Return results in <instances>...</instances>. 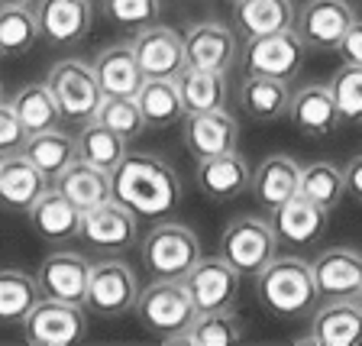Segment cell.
Instances as JSON below:
<instances>
[{"label": "cell", "mask_w": 362, "mask_h": 346, "mask_svg": "<svg viewBox=\"0 0 362 346\" xmlns=\"http://www.w3.org/2000/svg\"><path fill=\"white\" fill-rule=\"evenodd\" d=\"M243 340V327L230 308L226 311H204L191 321L185 333H172L165 343H185V346H233Z\"/></svg>", "instance_id": "obj_34"}, {"label": "cell", "mask_w": 362, "mask_h": 346, "mask_svg": "<svg viewBox=\"0 0 362 346\" xmlns=\"http://www.w3.org/2000/svg\"><path fill=\"white\" fill-rule=\"evenodd\" d=\"M230 4H233V0H230Z\"/></svg>", "instance_id": "obj_48"}, {"label": "cell", "mask_w": 362, "mask_h": 346, "mask_svg": "<svg viewBox=\"0 0 362 346\" xmlns=\"http://www.w3.org/2000/svg\"><path fill=\"white\" fill-rule=\"evenodd\" d=\"M240 104L252 120L269 123L279 120V117H288L291 91H288V81H279V78L246 75V81L240 88Z\"/></svg>", "instance_id": "obj_31"}, {"label": "cell", "mask_w": 362, "mask_h": 346, "mask_svg": "<svg viewBox=\"0 0 362 346\" xmlns=\"http://www.w3.org/2000/svg\"><path fill=\"white\" fill-rule=\"evenodd\" d=\"M26 217H30L33 230L45 243H68V240H75L78 230H81V211L55 185H49L39 195V201L26 211Z\"/></svg>", "instance_id": "obj_24"}, {"label": "cell", "mask_w": 362, "mask_h": 346, "mask_svg": "<svg viewBox=\"0 0 362 346\" xmlns=\"http://www.w3.org/2000/svg\"><path fill=\"white\" fill-rule=\"evenodd\" d=\"M249 181H252V166L236 149L223 152V156L197 158V185L214 201L240 197L249 188Z\"/></svg>", "instance_id": "obj_25"}, {"label": "cell", "mask_w": 362, "mask_h": 346, "mask_svg": "<svg viewBox=\"0 0 362 346\" xmlns=\"http://www.w3.org/2000/svg\"><path fill=\"white\" fill-rule=\"evenodd\" d=\"M136 298H139V282L127 263H120V259L90 263L88 294H84V304L90 314L120 317L136 308Z\"/></svg>", "instance_id": "obj_8"}, {"label": "cell", "mask_w": 362, "mask_h": 346, "mask_svg": "<svg viewBox=\"0 0 362 346\" xmlns=\"http://www.w3.org/2000/svg\"><path fill=\"white\" fill-rule=\"evenodd\" d=\"M26 127L20 123L13 104L10 100H0V156H10V152H20L26 143Z\"/></svg>", "instance_id": "obj_42"}, {"label": "cell", "mask_w": 362, "mask_h": 346, "mask_svg": "<svg viewBox=\"0 0 362 346\" xmlns=\"http://www.w3.org/2000/svg\"><path fill=\"white\" fill-rule=\"evenodd\" d=\"M175 84H178L185 113L223 110L226 100H230V91H226V71H211V68L185 65L178 75H175Z\"/></svg>", "instance_id": "obj_28"}, {"label": "cell", "mask_w": 362, "mask_h": 346, "mask_svg": "<svg viewBox=\"0 0 362 346\" xmlns=\"http://www.w3.org/2000/svg\"><path fill=\"white\" fill-rule=\"evenodd\" d=\"M181 282L188 288L197 314L233 308L236 294H240V272L226 263L223 256H207V259L201 256L194 263V269H191Z\"/></svg>", "instance_id": "obj_10"}, {"label": "cell", "mask_w": 362, "mask_h": 346, "mask_svg": "<svg viewBox=\"0 0 362 346\" xmlns=\"http://www.w3.org/2000/svg\"><path fill=\"white\" fill-rule=\"evenodd\" d=\"M353 20L356 10L349 0H308L294 16V30L308 49H337Z\"/></svg>", "instance_id": "obj_11"}, {"label": "cell", "mask_w": 362, "mask_h": 346, "mask_svg": "<svg viewBox=\"0 0 362 346\" xmlns=\"http://www.w3.org/2000/svg\"><path fill=\"white\" fill-rule=\"evenodd\" d=\"M133 311L139 324L149 333H158L162 340L172 333H185L197 317V308L181 279H156L149 288L139 292Z\"/></svg>", "instance_id": "obj_4"}, {"label": "cell", "mask_w": 362, "mask_h": 346, "mask_svg": "<svg viewBox=\"0 0 362 346\" xmlns=\"http://www.w3.org/2000/svg\"><path fill=\"white\" fill-rule=\"evenodd\" d=\"M75 143H78V158L94 168H104V172H113L129 152L127 139L120 133H113L110 127H104L98 117L81 123V133H78Z\"/></svg>", "instance_id": "obj_33"}, {"label": "cell", "mask_w": 362, "mask_h": 346, "mask_svg": "<svg viewBox=\"0 0 362 346\" xmlns=\"http://www.w3.org/2000/svg\"><path fill=\"white\" fill-rule=\"evenodd\" d=\"M98 120L104 127H110L113 133H120L127 143L146 129L143 110H139L136 98H127V94H104V100L98 107Z\"/></svg>", "instance_id": "obj_39"}, {"label": "cell", "mask_w": 362, "mask_h": 346, "mask_svg": "<svg viewBox=\"0 0 362 346\" xmlns=\"http://www.w3.org/2000/svg\"><path fill=\"white\" fill-rule=\"evenodd\" d=\"M330 91L343 120L362 123V65H339L330 78Z\"/></svg>", "instance_id": "obj_40"}, {"label": "cell", "mask_w": 362, "mask_h": 346, "mask_svg": "<svg viewBox=\"0 0 362 346\" xmlns=\"http://www.w3.org/2000/svg\"><path fill=\"white\" fill-rule=\"evenodd\" d=\"M16 4H30V0H0V7H16Z\"/></svg>", "instance_id": "obj_45"}, {"label": "cell", "mask_w": 362, "mask_h": 346, "mask_svg": "<svg viewBox=\"0 0 362 346\" xmlns=\"http://www.w3.org/2000/svg\"><path fill=\"white\" fill-rule=\"evenodd\" d=\"M136 104L143 110L146 127L162 129L185 120V104H181L175 78H146L143 88L136 91Z\"/></svg>", "instance_id": "obj_32"}, {"label": "cell", "mask_w": 362, "mask_h": 346, "mask_svg": "<svg viewBox=\"0 0 362 346\" xmlns=\"http://www.w3.org/2000/svg\"><path fill=\"white\" fill-rule=\"evenodd\" d=\"M356 298H359V301H362V292H359V294H356Z\"/></svg>", "instance_id": "obj_47"}, {"label": "cell", "mask_w": 362, "mask_h": 346, "mask_svg": "<svg viewBox=\"0 0 362 346\" xmlns=\"http://www.w3.org/2000/svg\"><path fill=\"white\" fill-rule=\"evenodd\" d=\"M45 84L52 88L65 120L88 123L98 117V107H100V100H104V88H100L90 62H81V59L55 62L49 78H45Z\"/></svg>", "instance_id": "obj_6"}, {"label": "cell", "mask_w": 362, "mask_h": 346, "mask_svg": "<svg viewBox=\"0 0 362 346\" xmlns=\"http://www.w3.org/2000/svg\"><path fill=\"white\" fill-rule=\"evenodd\" d=\"M259 301L279 317H301L314 308L317 285L314 272L298 256H275L256 275Z\"/></svg>", "instance_id": "obj_2"}, {"label": "cell", "mask_w": 362, "mask_h": 346, "mask_svg": "<svg viewBox=\"0 0 362 346\" xmlns=\"http://www.w3.org/2000/svg\"><path fill=\"white\" fill-rule=\"evenodd\" d=\"M88 279H90V263L81 253H71V249L49 253L36 272L39 292L45 298H59V301H75V304H84Z\"/></svg>", "instance_id": "obj_15"}, {"label": "cell", "mask_w": 362, "mask_h": 346, "mask_svg": "<svg viewBox=\"0 0 362 346\" xmlns=\"http://www.w3.org/2000/svg\"><path fill=\"white\" fill-rule=\"evenodd\" d=\"M16 110V117H20V123L26 127V133H42V129H52L59 127L62 120V107L59 100H55L52 88L49 84H26V88L16 91V98L10 100Z\"/></svg>", "instance_id": "obj_35"}, {"label": "cell", "mask_w": 362, "mask_h": 346, "mask_svg": "<svg viewBox=\"0 0 362 346\" xmlns=\"http://www.w3.org/2000/svg\"><path fill=\"white\" fill-rule=\"evenodd\" d=\"M240 49H236L233 30L223 23H194L185 33V65L211 68V71H226L236 62Z\"/></svg>", "instance_id": "obj_20"}, {"label": "cell", "mask_w": 362, "mask_h": 346, "mask_svg": "<svg viewBox=\"0 0 362 346\" xmlns=\"http://www.w3.org/2000/svg\"><path fill=\"white\" fill-rule=\"evenodd\" d=\"M52 181L45 178L23 152L0 156V204L7 211H30Z\"/></svg>", "instance_id": "obj_22"}, {"label": "cell", "mask_w": 362, "mask_h": 346, "mask_svg": "<svg viewBox=\"0 0 362 346\" xmlns=\"http://www.w3.org/2000/svg\"><path fill=\"white\" fill-rule=\"evenodd\" d=\"M327 214L320 204H314L310 197L294 195L291 201H285L281 207L272 211V230L279 236V243L288 246H310L324 236L327 230Z\"/></svg>", "instance_id": "obj_21"}, {"label": "cell", "mask_w": 362, "mask_h": 346, "mask_svg": "<svg viewBox=\"0 0 362 346\" xmlns=\"http://www.w3.org/2000/svg\"><path fill=\"white\" fill-rule=\"evenodd\" d=\"M298 195L310 197L314 204H320L324 211H333L343 195H346V178H343V168L333 166V162H310L301 166V191Z\"/></svg>", "instance_id": "obj_38"}, {"label": "cell", "mask_w": 362, "mask_h": 346, "mask_svg": "<svg viewBox=\"0 0 362 346\" xmlns=\"http://www.w3.org/2000/svg\"><path fill=\"white\" fill-rule=\"evenodd\" d=\"M84 330H88V317L81 304L45 298V294L23 317V333L36 346H71L84 337Z\"/></svg>", "instance_id": "obj_9"}, {"label": "cell", "mask_w": 362, "mask_h": 346, "mask_svg": "<svg viewBox=\"0 0 362 346\" xmlns=\"http://www.w3.org/2000/svg\"><path fill=\"white\" fill-rule=\"evenodd\" d=\"M288 120L298 133L310 136V139H324V136L337 133L343 117L337 110L330 84H304L301 91H294L291 104H288Z\"/></svg>", "instance_id": "obj_17"}, {"label": "cell", "mask_w": 362, "mask_h": 346, "mask_svg": "<svg viewBox=\"0 0 362 346\" xmlns=\"http://www.w3.org/2000/svg\"><path fill=\"white\" fill-rule=\"evenodd\" d=\"M52 185L68 197V201L75 204L81 214L113 197L110 172L88 166V162H81V158H75V162H71V166H68L65 172H62L59 178L52 181Z\"/></svg>", "instance_id": "obj_29"}, {"label": "cell", "mask_w": 362, "mask_h": 346, "mask_svg": "<svg viewBox=\"0 0 362 346\" xmlns=\"http://www.w3.org/2000/svg\"><path fill=\"white\" fill-rule=\"evenodd\" d=\"M129 45L146 78H175L185 68V36L175 33L172 26L149 23L143 30H136Z\"/></svg>", "instance_id": "obj_13"}, {"label": "cell", "mask_w": 362, "mask_h": 346, "mask_svg": "<svg viewBox=\"0 0 362 346\" xmlns=\"http://www.w3.org/2000/svg\"><path fill=\"white\" fill-rule=\"evenodd\" d=\"M304 59H308V45L294 26L281 33H269V36L246 39V49H243L246 75H265L279 78V81H294L301 75Z\"/></svg>", "instance_id": "obj_7"}, {"label": "cell", "mask_w": 362, "mask_h": 346, "mask_svg": "<svg viewBox=\"0 0 362 346\" xmlns=\"http://www.w3.org/2000/svg\"><path fill=\"white\" fill-rule=\"evenodd\" d=\"M252 197L262 204L265 211H275L285 201H291L301 191V162L291 156H269L252 168Z\"/></svg>", "instance_id": "obj_23"}, {"label": "cell", "mask_w": 362, "mask_h": 346, "mask_svg": "<svg viewBox=\"0 0 362 346\" xmlns=\"http://www.w3.org/2000/svg\"><path fill=\"white\" fill-rule=\"evenodd\" d=\"M42 298L39 282L30 272L0 269V324H23V317Z\"/></svg>", "instance_id": "obj_36"}, {"label": "cell", "mask_w": 362, "mask_h": 346, "mask_svg": "<svg viewBox=\"0 0 362 346\" xmlns=\"http://www.w3.org/2000/svg\"><path fill=\"white\" fill-rule=\"evenodd\" d=\"M39 39V20L30 4L0 7V55L30 52Z\"/></svg>", "instance_id": "obj_37"}, {"label": "cell", "mask_w": 362, "mask_h": 346, "mask_svg": "<svg viewBox=\"0 0 362 346\" xmlns=\"http://www.w3.org/2000/svg\"><path fill=\"white\" fill-rule=\"evenodd\" d=\"M294 16L298 10L291 0H233V26L243 39L291 30Z\"/></svg>", "instance_id": "obj_27"}, {"label": "cell", "mask_w": 362, "mask_h": 346, "mask_svg": "<svg viewBox=\"0 0 362 346\" xmlns=\"http://www.w3.org/2000/svg\"><path fill=\"white\" fill-rule=\"evenodd\" d=\"M113 201H120L136 220H165L181 201V185L165 158L127 152L120 166L110 172Z\"/></svg>", "instance_id": "obj_1"}, {"label": "cell", "mask_w": 362, "mask_h": 346, "mask_svg": "<svg viewBox=\"0 0 362 346\" xmlns=\"http://www.w3.org/2000/svg\"><path fill=\"white\" fill-rule=\"evenodd\" d=\"M0 100H4V84H0Z\"/></svg>", "instance_id": "obj_46"}, {"label": "cell", "mask_w": 362, "mask_h": 346, "mask_svg": "<svg viewBox=\"0 0 362 346\" xmlns=\"http://www.w3.org/2000/svg\"><path fill=\"white\" fill-rule=\"evenodd\" d=\"M139 253L152 279H185L201 259V243L191 226L178 220H162L146 233Z\"/></svg>", "instance_id": "obj_3"}, {"label": "cell", "mask_w": 362, "mask_h": 346, "mask_svg": "<svg viewBox=\"0 0 362 346\" xmlns=\"http://www.w3.org/2000/svg\"><path fill=\"white\" fill-rule=\"evenodd\" d=\"M298 343L314 346H359L362 343V301L359 298H333L324 301L310 317V330Z\"/></svg>", "instance_id": "obj_12"}, {"label": "cell", "mask_w": 362, "mask_h": 346, "mask_svg": "<svg viewBox=\"0 0 362 346\" xmlns=\"http://www.w3.org/2000/svg\"><path fill=\"white\" fill-rule=\"evenodd\" d=\"M343 178H346V195H353L362 204V156H353L343 166Z\"/></svg>", "instance_id": "obj_44"}, {"label": "cell", "mask_w": 362, "mask_h": 346, "mask_svg": "<svg viewBox=\"0 0 362 346\" xmlns=\"http://www.w3.org/2000/svg\"><path fill=\"white\" fill-rule=\"evenodd\" d=\"M220 256L240 275H259L279 256V236L272 230V220H262L256 214L233 217L220 236Z\"/></svg>", "instance_id": "obj_5"}, {"label": "cell", "mask_w": 362, "mask_h": 346, "mask_svg": "<svg viewBox=\"0 0 362 346\" xmlns=\"http://www.w3.org/2000/svg\"><path fill=\"white\" fill-rule=\"evenodd\" d=\"M20 152L30 158L45 178L55 181L78 158V143L75 136H68L59 127H52V129H42V133H30Z\"/></svg>", "instance_id": "obj_30"}, {"label": "cell", "mask_w": 362, "mask_h": 346, "mask_svg": "<svg viewBox=\"0 0 362 346\" xmlns=\"http://www.w3.org/2000/svg\"><path fill=\"white\" fill-rule=\"evenodd\" d=\"M39 36L52 45L81 42L94 23V4L90 0H36Z\"/></svg>", "instance_id": "obj_19"}, {"label": "cell", "mask_w": 362, "mask_h": 346, "mask_svg": "<svg viewBox=\"0 0 362 346\" xmlns=\"http://www.w3.org/2000/svg\"><path fill=\"white\" fill-rule=\"evenodd\" d=\"M181 136H185V146H188V152L194 158H211L236 149L240 123H236V117L226 113V107L207 113H185Z\"/></svg>", "instance_id": "obj_16"}, {"label": "cell", "mask_w": 362, "mask_h": 346, "mask_svg": "<svg viewBox=\"0 0 362 346\" xmlns=\"http://www.w3.org/2000/svg\"><path fill=\"white\" fill-rule=\"evenodd\" d=\"M162 0H104V13L127 30H143L158 20Z\"/></svg>", "instance_id": "obj_41"}, {"label": "cell", "mask_w": 362, "mask_h": 346, "mask_svg": "<svg viewBox=\"0 0 362 346\" xmlns=\"http://www.w3.org/2000/svg\"><path fill=\"white\" fill-rule=\"evenodd\" d=\"M88 246L94 249H107V253H117V249H127L136 243V214L127 211L120 201H104L98 207L81 214V230H78Z\"/></svg>", "instance_id": "obj_14"}, {"label": "cell", "mask_w": 362, "mask_h": 346, "mask_svg": "<svg viewBox=\"0 0 362 346\" xmlns=\"http://www.w3.org/2000/svg\"><path fill=\"white\" fill-rule=\"evenodd\" d=\"M94 65V75H98L104 94H127V98H136V91L143 88L146 75L139 62H136V52L129 42H117L100 49L98 59L90 62Z\"/></svg>", "instance_id": "obj_26"}, {"label": "cell", "mask_w": 362, "mask_h": 346, "mask_svg": "<svg viewBox=\"0 0 362 346\" xmlns=\"http://www.w3.org/2000/svg\"><path fill=\"white\" fill-rule=\"evenodd\" d=\"M337 52H339V59H343V65H362V20L359 16L353 20L346 36L339 39Z\"/></svg>", "instance_id": "obj_43"}, {"label": "cell", "mask_w": 362, "mask_h": 346, "mask_svg": "<svg viewBox=\"0 0 362 346\" xmlns=\"http://www.w3.org/2000/svg\"><path fill=\"white\" fill-rule=\"evenodd\" d=\"M310 272H314L317 298H324V301L356 298L362 292V253H356V249H327L314 259Z\"/></svg>", "instance_id": "obj_18"}]
</instances>
